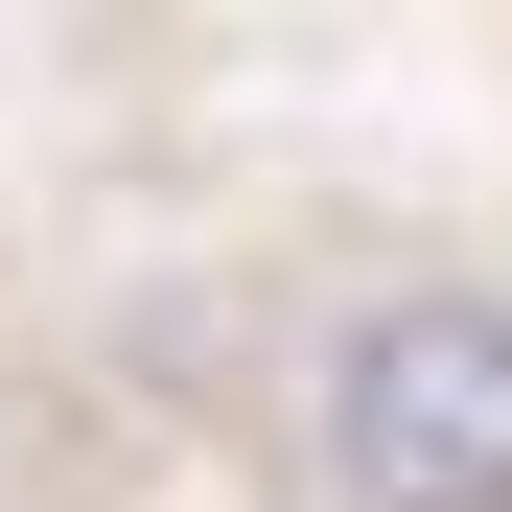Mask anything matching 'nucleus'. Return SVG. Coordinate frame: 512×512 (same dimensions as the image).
Here are the masks:
<instances>
[{"mask_svg":"<svg viewBox=\"0 0 512 512\" xmlns=\"http://www.w3.org/2000/svg\"><path fill=\"white\" fill-rule=\"evenodd\" d=\"M280 512H512V233H350L256 350Z\"/></svg>","mask_w":512,"mask_h":512,"instance_id":"1","label":"nucleus"}]
</instances>
